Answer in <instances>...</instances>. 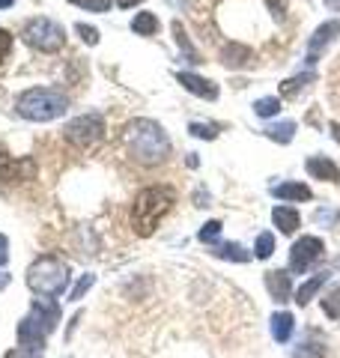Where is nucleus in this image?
Masks as SVG:
<instances>
[{
    "label": "nucleus",
    "mask_w": 340,
    "mask_h": 358,
    "mask_svg": "<svg viewBox=\"0 0 340 358\" xmlns=\"http://www.w3.org/2000/svg\"><path fill=\"white\" fill-rule=\"evenodd\" d=\"M126 147L134 162L162 164L170 155V138L153 120H132L126 126Z\"/></svg>",
    "instance_id": "obj_1"
},
{
    "label": "nucleus",
    "mask_w": 340,
    "mask_h": 358,
    "mask_svg": "<svg viewBox=\"0 0 340 358\" xmlns=\"http://www.w3.org/2000/svg\"><path fill=\"white\" fill-rule=\"evenodd\" d=\"M173 203H176V192L167 185H150L143 192H138L134 206H132V230L138 236H150L158 227V221L173 209Z\"/></svg>",
    "instance_id": "obj_2"
},
{
    "label": "nucleus",
    "mask_w": 340,
    "mask_h": 358,
    "mask_svg": "<svg viewBox=\"0 0 340 358\" xmlns=\"http://www.w3.org/2000/svg\"><path fill=\"white\" fill-rule=\"evenodd\" d=\"M18 114L24 120L33 122H51L57 117H63L69 110V99H66L60 90H51V87H30L18 96Z\"/></svg>",
    "instance_id": "obj_3"
},
{
    "label": "nucleus",
    "mask_w": 340,
    "mask_h": 358,
    "mask_svg": "<svg viewBox=\"0 0 340 358\" xmlns=\"http://www.w3.org/2000/svg\"><path fill=\"white\" fill-rule=\"evenodd\" d=\"M27 287L33 289L36 296H63V289L69 287V266L57 257H39L33 260L27 268Z\"/></svg>",
    "instance_id": "obj_4"
},
{
    "label": "nucleus",
    "mask_w": 340,
    "mask_h": 358,
    "mask_svg": "<svg viewBox=\"0 0 340 358\" xmlns=\"http://www.w3.org/2000/svg\"><path fill=\"white\" fill-rule=\"evenodd\" d=\"M21 36H24V42L30 45V48L45 51V54H54V51H60L66 45L63 24H57V21H51V18H33V21H27L24 30H21Z\"/></svg>",
    "instance_id": "obj_5"
},
{
    "label": "nucleus",
    "mask_w": 340,
    "mask_h": 358,
    "mask_svg": "<svg viewBox=\"0 0 340 358\" xmlns=\"http://www.w3.org/2000/svg\"><path fill=\"white\" fill-rule=\"evenodd\" d=\"M101 134H105V120H101L99 114H84V117H78L72 120L69 126L63 129V138L72 143V147H93L96 141H101Z\"/></svg>",
    "instance_id": "obj_6"
},
{
    "label": "nucleus",
    "mask_w": 340,
    "mask_h": 358,
    "mask_svg": "<svg viewBox=\"0 0 340 358\" xmlns=\"http://www.w3.org/2000/svg\"><path fill=\"white\" fill-rule=\"evenodd\" d=\"M323 251H325L323 239H316V236H302L296 245H292V251H290V272H296V275L308 272V268L323 257Z\"/></svg>",
    "instance_id": "obj_7"
},
{
    "label": "nucleus",
    "mask_w": 340,
    "mask_h": 358,
    "mask_svg": "<svg viewBox=\"0 0 340 358\" xmlns=\"http://www.w3.org/2000/svg\"><path fill=\"white\" fill-rule=\"evenodd\" d=\"M30 317L36 320L39 326L51 334V331L57 329V322H60V305H57V301H51L48 296H45V299H33Z\"/></svg>",
    "instance_id": "obj_8"
},
{
    "label": "nucleus",
    "mask_w": 340,
    "mask_h": 358,
    "mask_svg": "<svg viewBox=\"0 0 340 358\" xmlns=\"http://www.w3.org/2000/svg\"><path fill=\"white\" fill-rule=\"evenodd\" d=\"M340 36V21H325L323 27H316V33L311 36L308 42V63H316V57H320V51L325 48V45H332L334 39Z\"/></svg>",
    "instance_id": "obj_9"
},
{
    "label": "nucleus",
    "mask_w": 340,
    "mask_h": 358,
    "mask_svg": "<svg viewBox=\"0 0 340 358\" xmlns=\"http://www.w3.org/2000/svg\"><path fill=\"white\" fill-rule=\"evenodd\" d=\"M179 84H183L188 93H194L200 99H218V87H215L212 81H206V78H200L194 72H179Z\"/></svg>",
    "instance_id": "obj_10"
},
{
    "label": "nucleus",
    "mask_w": 340,
    "mask_h": 358,
    "mask_svg": "<svg viewBox=\"0 0 340 358\" xmlns=\"http://www.w3.org/2000/svg\"><path fill=\"white\" fill-rule=\"evenodd\" d=\"M308 173L313 179H323V182H340V167L332 159H325V155L308 159Z\"/></svg>",
    "instance_id": "obj_11"
},
{
    "label": "nucleus",
    "mask_w": 340,
    "mask_h": 358,
    "mask_svg": "<svg viewBox=\"0 0 340 358\" xmlns=\"http://www.w3.org/2000/svg\"><path fill=\"white\" fill-rule=\"evenodd\" d=\"M33 162L24 159V162H15L9 155H0V179H30L33 176Z\"/></svg>",
    "instance_id": "obj_12"
},
{
    "label": "nucleus",
    "mask_w": 340,
    "mask_h": 358,
    "mask_svg": "<svg viewBox=\"0 0 340 358\" xmlns=\"http://www.w3.org/2000/svg\"><path fill=\"white\" fill-rule=\"evenodd\" d=\"M251 57H254L251 48H245V45H236V42H230L221 51V63L227 66V69H242V66L251 63Z\"/></svg>",
    "instance_id": "obj_13"
},
{
    "label": "nucleus",
    "mask_w": 340,
    "mask_h": 358,
    "mask_svg": "<svg viewBox=\"0 0 340 358\" xmlns=\"http://www.w3.org/2000/svg\"><path fill=\"white\" fill-rule=\"evenodd\" d=\"M266 287L275 301H287L292 287H290V275L287 272H266Z\"/></svg>",
    "instance_id": "obj_14"
},
{
    "label": "nucleus",
    "mask_w": 340,
    "mask_h": 358,
    "mask_svg": "<svg viewBox=\"0 0 340 358\" xmlns=\"http://www.w3.org/2000/svg\"><path fill=\"white\" fill-rule=\"evenodd\" d=\"M292 329H296V320H292V313L278 310L275 317H271V338H275L278 343H287L292 338Z\"/></svg>",
    "instance_id": "obj_15"
},
{
    "label": "nucleus",
    "mask_w": 340,
    "mask_h": 358,
    "mask_svg": "<svg viewBox=\"0 0 340 358\" xmlns=\"http://www.w3.org/2000/svg\"><path fill=\"white\" fill-rule=\"evenodd\" d=\"M328 278H332V275H328V272H320V275H313V278H308V281H304L299 289H296V305H308V301L311 299H316V293H320V289L325 287V281H328Z\"/></svg>",
    "instance_id": "obj_16"
},
{
    "label": "nucleus",
    "mask_w": 340,
    "mask_h": 358,
    "mask_svg": "<svg viewBox=\"0 0 340 358\" xmlns=\"http://www.w3.org/2000/svg\"><path fill=\"white\" fill-rule=\"evenodd\" d=\"M271 221H275V227H281V233H296L299 230V212L292 206H275L271 209Z\"/></svg>",
    "instance_id": "obj_17"
},
{
    "label": "nucleus",
    "mask_w": 340,
    "mask_h": 358,
    "mask_svg": "<svg viewBox=\"0 0 340 358\" xmlns=\"http://www.w3.org/2000/svg\"><path fill=\"white\" fill-rule=\"evenodd\" d=\"M271 194L275 197H281V200H311L313 197V192L304 182H281V185H275L271 188Z\"/></svg>",
    "instance_id": "obj_18"
},
{
    "label": "nucleus",
    "mask_w": 340,
    "mask_h": 358,
    "mask_svg": "<svg viewBox=\"0 0 340 358\" xmlns=\"http://www.w3.org/2000/svg\"><path fill=\"white\" fill-rule=\"evenodd\" d=\"M212 254H215V257H221V260H236V263H248V260H251V254H248L239 242L218 245V248H215Z\"/></svg>",
    "instance_id": "obj_19"
},
{
    "label": "nucleus",
    "mask_w": 340,
    "mask_h": 358,
    "mask_svg": "<svg viewBox=\"0 0 340 358\" xmlns=\"http://www.w3.org/2000/svg\"><path fill=\"white\" fill-rule=\"evenodd\" d=\"M132 30L138 33V36H153V33H158V18L153 13H138L132 21Z\"/></svg>",
    "instance_id": "obj_20"
},
{
    "label": "nucleus",
    "mask_w": 340,
    "mask_h": 358,
    "mask_svg": "<svg viewBox=\"0 0 340 358\" xmlns=\"http://www.w3.org/2000/svg\"><path fill=\"white\" fill-rule=\"evenodd\" d=\"M266 134L271 141H278V143H290L292 141V134H296V122L292 120H283V122H275V126H269Z\"/></svg>",
    "instance_id": "obj_21"
},
{
    "label": "nucleus",
    "mask_w": 340,
    "mask_h": 358,
    "mask_svg": "<svg viewBox=\"0 0 340 358\" xmlns=\"http://www.w3.org/2000/svg\"><path fill=\"white\" fill-rule=\"evenodd\" d=\"M311 81H313V72H304V75L290 78V81H283V84H281V96H283V99H292V96L299 93V90H304Z\"/></svg>",
    "instance_id": "obj_22"
},
{
    "label": "nucleus",
    "mask_w": 340,
    "mask_h": 358,
    "mask_svg": "<svg viewBox=\"0 0 340 358\" xmlns=\"http://www.w3.org/2000/svg\"><path fill=\"white\" fill-rule=\"evenodd\" d=\"M323 313H325L328 320L340 322V287H334L332 293H328V296L323 299Z\"/></svg>",
    "instance_id": "obj_23"
},
{
    "label": "nucleus",
    "mask_w": 340,
    "mask_h": 358,
    "mask_svg": "<svg viewBox=\"0 0 340 358\" xmlns=\"http://www.w3.org/2000/svg\"><path fill=\"white\" fill-rule=\"evenodd\" d=\"M281 110V99L278 96H266V99H257L254 102V114L257 117H275Z\"/></svg>",
    "instance_id": "obj_24"
},
{
    "label": "nucleus",
    "mask_w": 340,
    "mask_h": 358,
    "mask_svg": "<svg viewBox=\"0 0 340 358\" xmlns=\"http://www.w3.org/2000/svg\"><path fill=\"white\" fill-rule=\"evenodd\" d=\"M254 254L260 257V260H269V257L275 254V236H271V233H260L257 245H254Z\"/></svg>",
    "instance_id": "obj_25"
},
{
    "label": "nucleus",
    "mask_w": 340,
    "mask_h": 358,
    "mask_svg": "<svg viewBox=\"0 0 340 358\" xmlns=\"http://www.w3.org/2000/svg\"><path fill=\"white\" fill-rule=\"evenodd\" d=\"M292 358H325V346L323 343H313V341L299 343L296 352H292Z\"/></svg>",
    "instance_id": "obj_26"
},
{
    "label": "nucleus",
    "mask_w": 340,
    "mask_h": 358,
    "mask_svg": "<svg viewBox=\"0 0 340 358\" xmlns=\"http://www.w3.org/2000/svg\"><path fill=\"white\" fill-rule=\"evenodd\" d=\"M6 358H45V346L21 343V346H15L13 352H6Z\"/></svg>",
    "instance_id": "obj_27"
},
{
    "label": "nucleus",
    "mask_w": 340,
    "mask_h": 358,
    "mask_svg": "<svg viewBox=\"0 0 340 358\" xmlns=\"http://www.w3.org/2000/svg\"><path fill=\"white\" fill-rule=\"evenodd\" d=\"M221 236V221H206V224H203V227H200V233H197V239L200 242H215V239H218Z\"/></svg>",
    "instance_id": "obj_28"
},
{
    "label": "nucleus",
    "mask_w": 340,
    "mask_h": 358,
    "mask_svg": "<svg viewBox=\"0 0 340 358\" xmlns=\"http://www.w3.org/2000/svg\"><path fill=\"white\" fill-rule=\"evenodd\" d=\"M188 131L194 134V138H206V141H212L215 134H218V129H215L212 122H191V126H188Z\"/></svg>",
    "instance_id": "obj_29"
},
{
    "label": "nucleus",
    "mask_w": 340,
    "mask_h": 358,
    "mask_svg": "<svg viewBox=\"0 0 340 358\" xmlns=\"http://www.w3.org/2000/svg\"><path fill=\"white\" fill-rule=\"evenodd\" d=\"M72 3L81 9H90V13H108L111 9V0H72Z\"/></svg>",
    "instance_id": "obj_30"
},
{
    "label": "nucleus",
    "mask_w": 340,
    "mask_h": 358,
    "mask_svg": "<svg viewBox=\"0 0 340 358\" xmlns=\"http://www.w3.org/2000/svg\"><path fill=\"white\" fill-rule=\"evenodd\" d=\"M93 284H96V278H93V275H84L81 281H78V287L69 293V301H81V299H84V293H87V289L93 287Z\"/></svg>",
    "instance_id": "obj_31"
},
{
    "label": "nucleus",
    "mask_w": 340,
    "mask_h": 358,
    "mask_svg": "<svg viewBox=\"0 0 340 358\" xmlns=\"http://www.w3.org/2000/svg\"><path fill=\"white\" fill-rule=\"evenodd\" d=\"M9 51H13V33H9V30H0V63L9 57Z\"/></svg>",
    "instance_id": "obj_32"
},
{
    "label": "nucleus",
    "mask_w": 340,
    "mask_h": 358,
    "mask_svg": "<svg viewBox=\"0 0 340 358\" xmlns=\"http://www.w3.org/2000/svg\"><path fill=\"white\" fill-rule=\"evenodd\" d=\"M78 33H81V39L87 45H99V30L96 27H87V24H78Z\"/></svg>",
    "instance_id": "obj_33"
},
{
    "label": "nucleus",
    "mask_w": 340,
    "mask_h": 358,
    "mask_svg": "<svg viewBox=\"0 0 340 358\" xmlns=\"http://www.w3.org/2000/svg\"><path fill=\"white\" fill-rule=\"evenodd\" d=\"M313 218L320 221V224H332V221H337V218H340V212H325V209H320Z\"/></svg>",
    "instance_id": "obj_34"
},
{
    "label": "nucleus",
    "mask_w": 340,
    "mask_h": 358,
    "mask_svg": "<svg viewBox=\"0 0 340 358\" xmlns=\"http://www.w3.org/2000/svg\"><path fill=\"white\" fill-rule=\"evenodd\" d=\"M9 263V239L0 233V266H6Z\"/></svg>",
    "instance_id": "obj_35"
},
{
    "label": "nucleus",
    "mask_w": 340,
    "mask_h": 358,
    "mask_svg": "<svg viewBox=\"0 0 340 358\" xmlns=\"http://www.w3.org/2000/svg\"><path fill=\"white\" fill-rule=\"evenodd\" d=\"M138 3H143V0H117V6H122V9H132V6H138Z\"/></svg>",
    "instance_id": "obj_36"
},
{
    "label": "nucleus",
    "mask_w": 340,
    "mask_h": 358,
    "mask_svg": "<svg viewBox=\"0 0 340 358\" xmlns=\"http://www.w3.org/2000/svg\"><path fill=\"white\" fill-rule=\"evenodd\" d=\"M328 129H332V138L340 143V122H332V126H328Z\"/></svg>",
    "instance_id": "obj_37"
},
{
    "label": "nucleus",
    "mask_w": 340,
    "mask_h": 358,
    "mask_svg": "<svg viewBox=\"0 0 340 358\" xmlns=\"http://www.w3.org/2000/svg\"><path fill=\"white\" fill-rule=\"evenodd\" d=\"M325 6H332V9H340V0H323Z\"/></svg>",
    "instance_id": "obj_38"
},
{
    "label": "nucleus",
    "mask_w": 340,
    "mask_h": 358,
    "mask_svg": "<svg viewBox=\"0 0 340 358\" xmlns=\"http://www.w3.org/2000/svg\"><path fill=\"white\" fill-rule=\"evenodd\" d=\"M15 0H0V9H6V6H13Z\"/></svg>",
    "instance_id": "obj_39"
},
{
    "label": "nucleus",
    "mask_w": 340,
    "mask_h": 358,
    "mask_svg": "<svg viewBox=\"0 0 340 358\" xmlns=\"http://www.w3.org/2000/svg\"><path fill=\"white\" fill-rule=\"evenodd\" d=\"M6 281H9V275H0V287H6Z\"/></svg>",
    "instance_id": "obj_40"
},
{
    "label": "nucleus",
    "mask_w": 340,
    "mask_h": 358,
    "mask_svg": "<svg viewBox=\"0 0 340 358\" xmlns=\"http://www.w3.org/2000/svg\"><path fill=\"white\" fill-rule=\"evenodd\" d=\"M337 266H340V257H337Z\"/></svg>",
    "instance_id": "obj_41"
}]
</instances>
